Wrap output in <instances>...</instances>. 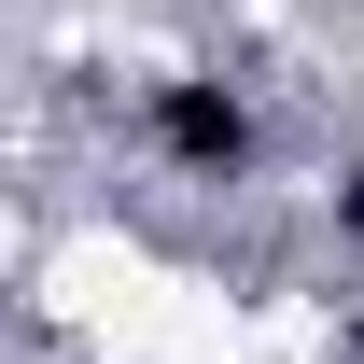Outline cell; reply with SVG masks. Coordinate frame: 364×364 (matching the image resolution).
Wrapping results in <instances>:
<instances>
[{
    "mask_svg": "<svg viewBox=\"0 0 364 364\" xmlns=\"http://www.w3.org/2000/svg\"><path fill=\"white\" fill-rule=\"evenodd\" d=\"M140 127H154V154H168V168H196V182H238V168H252V112H238L225 70L154 85V98H140Z\"/></svg>",
    "mask_w": 364,
    "mask_h": 364,
    "instance_id": "6da1fadb",
    "label": "cell"
},
{
    "mask_svg": "<svg viewBox=\"0 0 364 364\" xmlns=\"http://www.w3.org/2000/svg\"><path fill=\"white\" fill-rule=\"evenodd\" d=\"M350 238H364V168H350Z\"/></svg>",
    "mask_w": 364,
    "mask_h": 364,
    "instance_id": "7a4b0ae2",
    "label": "cell"
}]
</instances>
